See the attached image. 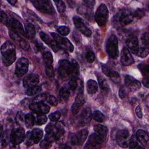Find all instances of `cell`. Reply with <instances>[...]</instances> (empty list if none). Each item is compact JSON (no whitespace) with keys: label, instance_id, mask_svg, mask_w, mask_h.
Instances as JSON below:
<instances>
[{"label":"cell","instance_id":"obj_19","mask_svg":"<svg viewBox=\"0 0 149 149\" xmlns=\"http://www.w3.org/2000/svg\"><path fill=\"white\" fill-rule=\"evenodd\" d=\"M120 62L124 66H129L134 63V59L127 48L124 47L122 51Z\"/></svg>","mask_w":149,"mask_h":149},{"label":"cell","instance_id":"obj_24","mask_svg":"<svg viewBox=\"0 0 149 149\" xmlns=\"http://www.w3.org/2000/svg\"><path fill=\"white\" fill-rule=\"evenodd\" d=\"M126 45L129 48V50H130L133 54H136L139 48V41L137 37L134 36L129 37L126 41Z\"/></svg>","mask_w":149,"mask_h":149},{"label":"cell","instance_id":"obj_5","mask_svg":"<svg viewBox=\"0 0 149 149\" xmlns=\"http://www.w3.org/2000/svg\"><path fill=\"white\" fill-rule=\"evenodd\" d=\"M108 18V10L105 4H101L96 10L95 20L100 26H104L107 22Z\"/></svg>","mask_w":149,"mask_h":149},{"label":"cell","instance_id":"obj_4","mask_svg":"<svg viewBox=\"0 0 149 149\" xmlns=\"http://www.w3.org/2000/svg\"><path fill=\"white\" fill-rule=\"evenodd\" d=\"M34 6L42 13L52 15L55 13L54 8L51 2L48 0H34L31 1Z\"/></svg>","mask_w":149,"mask_h":149},{"label":"cell","instance_id":"obj_36","mask_svg":"<svg viewBox=\"0 0 149 149\" xmlns=\"http://www.w3.org/2000/svg\"><path fill=\"white\" fill-rule=\"evenodd\" d=\"M79 81L78 77H72L69 81V88L72 90H75L78 87Z\"/></svg>","mask_w":149,"mask_h":149},{"label":"cell","instance_id":"obj_52","mask_svg":"<svg viewBox=\"0 0 149 149\" xmlns=\"http://www.w3.org/2000/svg\"><path fill=\"white\" fill-rule=\"evenodd\" d=\"M145 14V12L143 9H137L135 10L134 13L133 14V17H135L136 18H141Z\"/></svg>","mask_w":149,"mask_h":149},{"label":"cell","instance_id":"obj_35","mask_svg":"<svg viewBox=\"0 0 149 149\" xmlns=\"http://www.w3.org/2000/svg\"><path fill=\"white\" fill-rule=\"evenodd\" d=\"M92 117L97 122H103L105 119V115L100 111H94L92 113Z\"/></svg>","mask_w":149,"mask_h":149},{"label":"cell","instance_id":"obj_23","mask_svg":"<svg viewBox=\"0 0 149 149\" xmlns=\"http://www.w3.org/2000/svg\"><path fill=\"white\" fill-rule=\"evenodd\" d=\"M30 140L32 144L38 143L42 137L43 132L42 130L38 128L34 129L31 132L27 133Z\"/></svg>","mask_w":149,"mask_h":149},{"label":"cell","instance_id":"obj_43","mask_svg":"<svg viewBox=\"0 0 149 149\" xmlns=\"http://www.w3.org/2000/svg\"><path fill=\"white\" fill-rule=\"evenodd\" d=\"M47 96L48 95L45 93L40 94L38 95L37 96H36L34 98L33 102H43L44 101H45L47 100Z\"/></svg>","mask_w":149,"mask_h":149},{"label":"cell","instance_id":"obj_15","mask_svg":"<svg viewBox=\"0 0 149 149\" xmlns=\"http://www.w3.org/2000/svg\"><path fill=\"white\" fill-rule=\"evenodd\" d=\"M30 109L38 113V114H45L49 111L50 107L45 104L42 102H31L29 105Z\"/></svg>","mask_w":149,"mask_h":149},{"label":"cell","instance_id":"obj_30","mask_svg":"<svg viewBox=\"0 0 149 149\" xmlns=\"http://www.w3.org/2000/svg\"><path fill=\"white\" fill-rule=\"evenodd\" d=\"M42 54L43 56V59L45 65L47 66H51L53 62V57L52 54L48 51L44 49H42Z\"/></svg>","mask_w":149,"mask_h":149},{"label":"cell","instance_id":"obj_13","mask_svg":"<svg viewBox=\"0 0 149 149\" xmlns=\"http://www.w3.org/2000/svg\"><path fill=\"white\" fill-rule=\"evenodd\" d=\"M73 21L74 25L79 31H80L81 33L87 37H90L91 36V31L90 29L87 27L81 18L76 16L73 17Z\"/></svg>","mask_w":149,"mask_h":149},{"label":"cell","instance_id":"obj_57","mask_svg":"<svg viewBox=\"0 0 149 149\" xmlns=\"http://www.w3.org/2000/svg\"><path fill=\"white\" fill-rule=\"evenodd\" d=\"M119 95L120 98H123L126 96V91L123 87L120 88L119 91Z\"/></svg>","mask_w":149,"mask_h":149},{"label":"cell","instance_id":"obj_37","mask_svg":"<svg viewBox=\"0 0 149 149\" xmlns=\"http://www.w3.org/2000/svg\"><path fill=\"white\" fill-rule=\"evenodd\" d=\"M71 63H72V70H73L72 77H78V76L79 74V65L75 60H72L71 61Z\"/></svg>","mask_w":149,"mask_h":149},{"label":"cell","instance_id":"obj_58","mask_svg":"<svg viewBox=\"0 0 149 149\" xmlns=\"http://www.w3.org/2000/svg\"><path fill=\"white\" fill-rule=\"evenodd\" d=\"M136 113L137 115V116H138V118H141L142 116H143V113H142V111H141V108L140 107V106L138 105L136 108Z\"/></svg>","mask_w":149,"mask_h":149},{"label":"cell","instance_id":"obj_45","mask_svg":"<svg viewBox=\"0 0 149 149\" xmlns=\"http://www.w3.org/2000/svg\"><path fill=\"white\" fill-rule=\"evenodd\" d=\"M47 121V118L45 115H43L42 114H40L37 117V119H36V124L38 125H42L44 123H45Z\"/></svg>","mask_w":149,"mask_h":149},{"label":"cell","instance_id":"obj_48","mask_svg":"<svg viewBox=\"0 0 149 149\" xmlns=\"http://www.w3.org/2000/svg\"><path fill=\"white\" fill-rule=\"evenodd\" d=\"M45 73H46L47 76L50 80H52L54 79V70H53V68L51 65L46 66Z\"/></svg>","mask_w":149,"mask_h":149},{"label":"cell","instance_id":"obj_55","mask_svg":"<svg viewBox=\"0 0 149 149\" xmlns=\"http://www.w3.org/2000/svg\"><path fill=\"white\" fill-rule=\"evenodd\" d=\"M83 2L86 7H87L88 8H90V9H92L94 7V3H95L94 1H90V0L83 1Z\"/></svg>","mask_w":149,"mask_h":149},{"label":"cell","instance_id":"obj_18","mask_svg":"<svg viewBox=\"0 0 149 149\" xmlns=\"http://www.w3.org/2000/svg\"><path fill=\"white\" fill-rule=\"evenodd\" d=\"M9 35L13 41L17 43L20 48L26 51L29 49V44L23 38L20 36V34L14 32L12 30H10L9 31Z\"/></svg>","mask_w":149,"mask_h":149},{"label":"cell","instance_id":"obj_9","mask_svg":"<svg viewBox=\"0 0 149 149\" xmlns=\"http://www.w3.org/2000/svg\"><path fill=\"white\" fill-rule=\"evenodd\" d=\"M47 133L51 134L55 140H59L64 133V129L61 123H58L56 125L49 123L45 128Z\"/></svg>","mask_w":149,"mask_h":149},{"label":"cell","instance_id":"obj_42","mask_svg":"<svg viewBox=\"0 0 149 149\" xmlns=\"http://www.w3.org/2000/svg\"><path fill=\"white\" fill-rule=\"evenodd\" d=\"M139 68L143 73V75L144 76V78L148 79V65L144 64H140L139 65Z\"/></svg>","mask_w":149,"mask_h":149},{"label":"cell","instance_id":"obj_11","mask_svg":"<svg viewBox=\"0 0 149 149\" xmlns=\"http://www.w3.org/2000/svg\"><path fill=\"white\" fill-rule=\"evenodd\" d=\"M24 137V130L22 127H17L12 131L10 135V140L13 144L18 145L23 141Z\"/></svg>","mask_w":149,"mask_h":149},{"label":"cell","instance_id":"obj_40","mask_svg":"<svg viewBox=\"0 0 149 149\" xmlns=\"http://www.w3.org/2000/svg\"><path fill=\"white\" fill-rule=\"evenodd\" d=\"M138 140L136 137V135H133L129 141V146L130 148H136L139 147V143Z\"/></svg>","mask_w":149,"mask_h":149},{"label":"cell","instance_id":"obj_46","mask_svg":"<svg viewBox=\"0 0 149 149\" xmlns=\"http://www.w3.org/2000/svg\"><path fill=\"white\" fill-rule=\"evenodd\" d=\"M108 76L115 83H118L120 81V76H119V74L116 72H115V71H113V70H111V72H110V73H109Z\"/></svg>","mask_w":149,"mask_h":149},{"label":"cell","instance_id":"obj_34","mask_svg":"<svg viewBox=\"0 0 149 149\" xmlns=\"http://www.w3.org/2000/svg\"><path fill=\"white\" fill-rule=\"evenodd\" d=\"M41 87L40 86H35L32 87L27 88L26 93V95L28 96H33L34 95H36L38 93H40L41 91Z\"/></svg>","mask_w":149,"mask_h":149},{"label":"cell","instance_id":"obj_3","mask_svg":"<svg viewBox=\"0 0 149 149\" xmlns=\"http://www.w3.org/2000/svg\"><path fill=\"white\" fill-rule=\"evenodd\" d=\"M133 16L127 10H122L119 12L113 18L114 23L119 26H123L131 23L133 20Z\"/></svg>","mask_w":149,"mask_h":149},{"label":"cell","instance_id":"obj_21","mask_svg":"<svg viewBox=\"0 0 149 149\" xmlns=\"http://www.w3.org/2000/svg\"><path fill=\"white\" fill-rule=\"evenodd\" d=\"M125 83L126 86L132 91H136L139 89L141 86L140 81L130 75H126L125 76Z\"/></svg>","mask_w":149,"mask_h":149},{"label":"cell","instance_id":"obj_8","mask_svg":"<svg viewBox=\"0 0 149 149\" xmlns=\"http://www.w3.org/2000/svg\"><path fill=\"white\" fill-rule=\"evenodd\" d=\"M77 87H79V89H78L79 91H78L77 96L76 97L75 101L72 107V111L74 115H76L79 112L80 108L84 103V97L83 94V83L81 81L79 80Z\"/></svg>","mask_w":149,"mask_h":149},{"label":"cell","instance_id":"obj_29","mask_svg":"<svg viewBox=\"0 0 149 149\" xmlns=\"http://www.w3.org/2000/svg\"><path fill=\"white\" fill-rule=\"evenodd\" d=\"M87 92L90 94H95L98 90L97 83L92 79L88 80L87 82Z\"/></svg>","mask_w":149,"mask_h":149},{"label":"cell","instance_id":"obj_53","mask_svg":"<svg viewBox=\"0 0 149 149\" xmlns=\"http://www.w3.org/2000/svg\"><path fill=\"white\" fill-rule=\"evenodd\" d=\"M0 16H1V22L3 24H4L8 25L9 19H8L7 15L4 12L1 11Z\"/></svg>","mask_w":149,"mask_h":149},{"label":"cell","instance_id":"obj_20","mask_svg":"<svg viewBox=\"0 0 149 149\" xmlns=\"http://www.w3.org/2000/svg\"><path fill=\"white\" fill-rule=\"evenodd\" d=\"M39 82V76L36 74H30L27 76L23 81V86L25 88H30L37 86Z\"/></svg>","mask_w":149,"mask_h":149},{"label":"cell","instance_id":"obj_49","mask_svg":"<svg viewBox=\"0 0 149 149\" xmlns=\"http://www.w3.org/2000/svg\"><path fill=\"white\" fill-rule=\"evenodd\" d=\"M24 116H24L23 113L21 111L17 113L16 116V120L18 125H22L23 123V122H24Z\"/></svg>","mask_w":149,"mask_h":149},{"label":"cell","instance_id":"obj_10","mask_svg":"<svg viewBox=\"0 0 149 149\" xmlns=\"http://www.w3.org/2000/svg\"><path fill=\"white\" fill-rule=\"evenodd\" d=\"M29 60L25 58H20L16 65L15 74L17 77H22L25 74L29 69Z\"/></svg>","mask_w":149,"mask_h":149},{"label":"cell","instance_id":"obj_44","mask_svg":"<svg viewBox=\"0 0 149 149\" xmlns=\"http://www.w3.org/2000/svg\"><path fill=\"white\" fill-rule=\"evenodd\" d=\"M85 57H86V59L87 61V62H89V63L93 62L95 61V56L94 54L93 53V52H92L91 51H90V50L87 51V52L86 54V55H85Z\"/></svg>","mask_w":149,"mask_h":149},{"label":"cell","instance_id":"obj_27","mask_svg":"<svg viewBox=\"0 0 149 149\" xmlns=\"http://www.w3.org/2000/svg\"><path fill=\"white\" fill-rule=\"evenodd\" d=\"M136 137L138 141L143 146L148 144L149 137L147 133L142 129H139L136 132Z\"/></svg>","mask_w":149,"mask_h":149},{"label":"cell","instance_id":"obj_6","mask_svg":"<svg viewBox=\"0 0 149 149\" xmlns=\"http://www.w3.org/2000/svg\"><path fill=\"white\" fill-rule=\"evenodd\" d=\"M107 51L108 55L113 59L118 56V41L115 35H111L107 43Z\"/></svg>","mask_w":149,"mask_h":149},{"label":"cell","instance_id":"obj_22","mask_svg":"<svg viewBox=\"0 0 149 149\" xmlns=\"http://www.w3.org/2000/svg\"><path fill=\"white\" fill-rule=\"evenodd\" d=\"M40 36L42 40L45 42V43H46L49 47H50L54 52H57L58 51L59 47H58L53 38H51L48 34L43 31H41L40 33Z\"/></svg>","mask_w":149,"mask_h":149},{"label":"cell","instance_id":"obj_17","mask_svg":"<svg viewBox=\"0 0 149 149\" xmlns=\"http://www.w3.org/2000/svg\"><path fill=\"white\" fill-rule=\"evenodd\" d=\"M104 142V141L95 133L91 134L84 148H98Z\"/></svg>","mask_w":149,"mask_h":149},{"label":"cell","instance_id":"obj_56","mask_svg":"<svg viewBox=\"0 0 149 149\" xmlns=\"http://www.w3.org/2000/svg\"><path fill=\"white\" fill-rule=\"evenodd\" d=\"M101 68H102V70L103 73L105 75L108 76L109 73H110V72H111V70L108 66H107L105 65H101Z\"/></svg>","mask_w":149,"mask_h":149},{"label":"cell","instance_id":"obj_28","mask_svg":"<svg viewBox=\"0 0 149 149\" xmlns=\"http://www.w3.org/2000/svg\"><path fill=\"white\" fill-rule=\"evenodd\" d=\"M26 36L29 38L32 39L35 37L36 30L34 25L30 23H27L25 26Z\"/></svg>","mask_w":149,"mask_h":149},{"label":"cell","instance_id":"obj_33","mask_svg":"<svg viewBox=\"0 0 149 149\" xmlns=\"http://www.w3.org/2000/svg\"><path fill=\"white\" fill-rule=\"evenodd\" d=\"M69 95V89L66 87H62L59 91V98L62 102H66L68 100Z\"/></svg>","mask_w":149,"mask_h":149},{"label":"cell","instance_id":"obj_12","mask_svg":"<svg viewBox=\"0 0 149 149\" xmlns=\"http://www.w3.org/2000/svg\"><path fill=\"white\" fill-rule=\"evenodd\" d=\"M129 133L127 130L123 129L118 131L116 135V140L119 146L127 147L129 146Z\"/></svg>","mask_w":149,"mask_h":149},{"label":"cell","instance_id":"obj_47","mask_svg":"<svg viewBox=\"0 0 149 149\" xmlns=\"http://www.w3.org/2000/svg\"><path fill=\"white\" fill-rule=\"evenodd\" d=\"M148 33H144L141 36V43L142 47H148V43H149V39H148Z\"/></svg>","mask_w":149,"mask_h":149},{"label":"cell","instance_id":"obj_1","mask_svg":"<svg viewBox=\"0 0 149 149\" xmlns=\"http://www.w3.org/2000/svg\"><path fill=\"white\" fill-rule=\"evenodd\" d=\"M1 51L2 62L5 66L11 65L16 60L15 48L10 42H4L1 47Z\"/></svg>","mask_w":149,"mask_h":149},{"label":"cell","instance_id":"obj_41","mask_svg":"<svg viewBox=\"0 0 149 149\" xmlns=\"http://www.w3.org/2000/svg\"><path fill=\"white\" fill-rule=\"evenodd\" d=\"M57 31L62 36H67L70 33V29L65 26H61L57 27Z\"/></svg>","mask_w":149,"mask_h":149},{"label":"cell","instance_id":"obj_26","mask_svg":"<svg viewBox=\"0 0 149 149\" xmlns=\"http://www.w3.org/2000/svg\"><path fill=\"white\" fill-rule=\"evenodd\" d=\"M94 131L95 133L97 134L104 141L108 133L107 127L101 125H97L94 126Z\"/></svg>","mask_w":149,"mask_h":149},{"label":"cell","instance_id":"obj_32","mask_svg":"<svg viewBox=\"0 0 149 149\" xmlns=\"http://www.w3.org/2000/svg\"><path fill=\"white\" fill-rule=\"evenodd\" d=\"M36 122V119L33 115L31 113L26 114L24 116V123L27 128H31Z\"/></svg>","mask_w":149,"mask_h":149},{"label":"cell","instance_id":"obj_50","mask_svg":"<svg viewBox=\"0 0 149 149\" xmlns=\"http://www.w3.org/2000/svg\"><path fill=\"white\" fill-rule=\"evenodd\" d=\"M61 117V113L58 111L52 113L49 115V118L52 122H56Z\"/></svg>","mask_w":149,"mask_h":149},{"label":"cell","instance_id":"obj_31","mask_svg":"<svg viewBox=\"0 0 149 149\" xmlns=\"http://www.w3.org/2000/svg\"><path fill=\"white\" fill-rule=\"evenodd\" d=\"M97 77L100 87L101 88V90L103 91H108L109 90V86L105 78H104L102 76H101L100 74H98Z\"/></svg>","mask_w":149,"mask_h":149},{"label":"cell","instance_id":"obj_51","mask_svg":"<svg viewBox=\"0 0 149 149\" xmlns=\"http://www.w3.org/2000/svg\"><path fill=\"white\" fill-rule=\"evenodd\" d=\"M46 101L49 104H51V105H53V106H56L58 104V101H57L56 98L54 95H48Z\"/></svg>","mask_w":149,"mask_h":149},{"label":"cell","instance_id":"obj_59","mask_svg":"<svg viewBox=\"0 0 149 149\" xmlns=\"http://www.w3.org/2000/svg\"><path fill=\"white\" fill-rule=\"evenodd\" d=\"M9 3H10L12 5H15V3L17 2V1L16 0H12V1H8Z\"/></svg>","mask_w":149,"mask_h":149},{"label":"cell","instance_id":"obj_54","mask_svg":"<svg viewBox=\"0 0 149 149\" xmlns=\"http://www.w3.org/2000/svg\"><path fill=\"white\" fill-rule=\"evenodd\" d=\"M51 143L50 141H49L48 140H47V139H44L40 143V147L43 148H48L50 145H51Z\"/></svg>","mask_w":149,"mask_h":149},{"label":"cell","instance_id":"obj_25","mask_svg":"<svg viewBox=\"0 0 149 149\" xmlns=\"http://www.w3.org/2000/svg\"><path fill=\"white\" fill-rule=\"evenodd\" d=\"M91 116H92V114H91L90 109L88 108H86L82 112V113L80 116L79 124L81 125L82 126L87 125L88 123L90 122Z\"/></svg>","mask_w":149,"mask_h":149},{"label":"cell","instance_id":"obj_38","mask_svg":"<svg viewBox=\"0 0 149 149\" xmlns=\"http://www.w3.org/2000/svg\"><path fill=\"white\" fill-rule=\"evenodd\" d=\"M148 54V47H141L139 48L136 55L140 57L141 58H145L146 57Z\"/></svg>","mask_w":149,"mask_h":149},{"label":"cell","instance_id":"obj_14","mask_svg":"<svg viewBox=\"0 0 149 149\" xmlns=\"http://www.w3.org/2000/svg\"><path fill=\"white\" fill-rule=\"evenodd\" d=\"M88 136V132L86 129L81 130L77 133H76L72 137L71 140V143L73 145L75 146H80L81 145Z\"/></svg>","mask_w":149,"mask_h":149},{"label":"cell","instance_id":"obj_39","mask_svg":"<svg viewBox=\"0 0 149 149\" xmlns=\"http://www.w3.org/2000/svg\"><path fill=\"white\" fill-rule=\"evenodd\" d=\"M54 3L56 4L58 11L60 13H63L66 10V6L62 1H54Z\"/></svg>","mask_w":149,"mask_h":149},{"label":"cell","instance_id":"obj_2","mask_svg":"<svg viewBox=\"0 0 149 149\" xmlns=\"http://www.w3.org/2000/svg\"><path fill=\"white\" fill-rule=\"evenodd\" d=\"M58 72L61 77L64 80H67L70 79L72 76L73 70L71 62L66 59H61L59 61Z\"/></svg>","mask_w":149,"mask_h":149},{"label":"cell","instance_id":"obj_7","mask_svg":"<svg viewBox=\"0 0 149 149\" xmlns=\"http://www.w3.org/2000/svg\"><path fill=\"white\" fill-rule=\"evenodd\" d=\"M51 35L56 42L58 47H60L70 52H73L74 49L73 45L68 38L61 36L55 33H51Z\"/></svg>","mask_w":149,"mask_h":149},{"label":"cell","instance_id":"obj_16","mask_svg":"<svg viewBox=\"0 0 149 149\" xmlns=\"http://www.w3.org/2000/svg\"><path fill=\"white\" fill-rule=\"evenodd\" d=\"M8 26L14 32L26 36L25 30L22 24V23L18 20L15 18H10L9 19Z\"/></svg>","mask_w":149,"mask_h":149}]
</instances>
